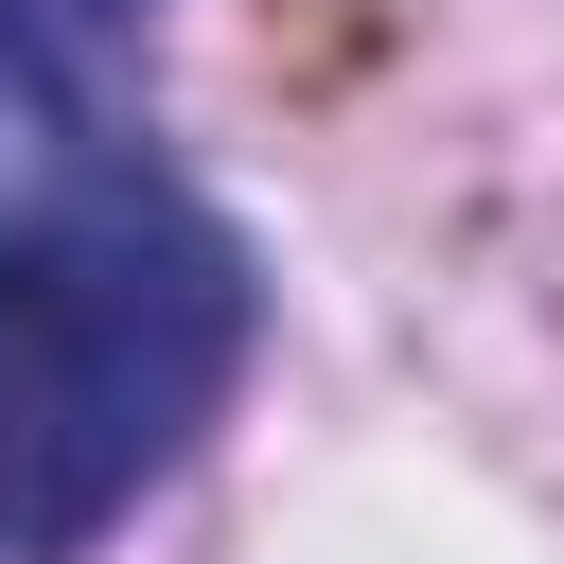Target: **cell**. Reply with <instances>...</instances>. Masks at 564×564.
I'll return each instance as SVG.
<instances>
[{"instance_id":"obj_1","label":"cell","mask_w":564,"mask_h":564,"mask_svg":"<svg viewBox=\"0 0 564 564\" xmlns=\"http://www.w3.org/2000/svg\"><path fill=\"white\" fill-rule=\"evenodd\" d=\"M123 0H0V564L106 546L247 370V229L123 123Z\"/></svg>"}]
</instances>
